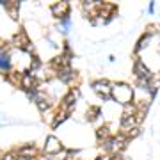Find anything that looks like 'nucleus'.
I'll list each match as a JSON object with an SVG mask.
<instances>
[{
    "label": "nucleus",
    "instance_id": "f257e3e1",
    "mask_svg": "<svg viewBox=\"0 0 160 160\" xmlns=\"http://www.w3.org/2000/svg\"><path fill=\"white\" fill-rule=\"evenodd\" d=\"M92 86H94V91H96L103 100L112 98V87H114V86L110 84L109 80H98V82H94Z\"/></svg>",
    "mask_w": 160,
    "mask_h": 160
},
{
    "label": "nucleus",
    "instance_id": "f03ea898",
    "mask_svg": "<svg viewBox=\"0 0 160 160\" xmlns=\"http://www.w3.org/2000/svg\"><path fill=\"white\" fill-rule=\"evenodd\" d=\"M107 142V151L109 153H119L121 149L125 148V144H126V141H125V135H114V137H110L109 141H105Z\"/></svg>",
    "mask_w": 160,
    "mask_h": 160
},
{
    "label": "nucleus",
    "instance_id": "7ed1b4c3",
    "mask_svg": "<svg viewBox=\"0 0 160 160\" xmlns=\"http://www.w3.org/2000/svg\"><path fill=\"white\" fill-rule=\"evenodd\" d=\"M52 11H53L55 18L66 20V16H68V12H69V4L68 2H57L55 6H52Z\"/></svg>",
    "mask_w": 160,
    "mask_h": 160
},
{
    "label": "nucleus",
    "instance_id": "20e7f679",
    "mask_svg": "<svg viewBox=\"0 0 160 160\" xmlns=\"http://www.w3.org/2000/svg\"><path fill=\"white\" fill-rule=\"evenodd\" d=\"M61 149H62V146H61V142H59V139H55V137H48L46 139V146H45L46 153L55 155V153H59Z\"/></svg>",
    "mask_w": 160,
    "mask_h": 160
},
{
    "label": "nucleus",
    "instance_id": "39448f33",
    "mask_svg": "<svg viewBox=\"0 0 160 160\" xmlns=\"http://www.w3.org/2000/svg\"><path fill=\"white\" fill-rule=\"evenodd\" d=\"M135 75H137L139 80H149L151 78V73H149V69L144 66L141 61H137L135 62Z\"/></svg>",
    "mask_w": 160,
    "mask_h": 160
},
{
    "label": "nucleus",
    "instance_id": "423d86ee",
    "mask_svg": "<svg viewBox=\"0 0 160 160\" xmlns=\"http://www.w3.org/2000/svg\"><path fill=\"white\" fill-rule=\"evenodd\" d=\"M137 123H139L137 116H123V118H121V126H123L126 132L132 130V128H137Z\"/></svg>",
    "mask_w": 160,
    "mask_h": 160
},
{
    "label": "nucleus",
    "instance_id": "0eeeda50",
    "mask_svg": "<svg viewBox=\"0 0 160 160\" xmlns=\"http://www.w3.org/2000/svg\"><path fill=\"white\" fill-rule=\"evenodd\" d=\"M77 98H78V91H77V89H73L68 96L64 98V103H62L64 112H68L69 109H73V107H75V100H77Z\"/></svg>",
    "mask_w": 160,
    "mask_h": 160
},
{
    "label": "nucleus",
    "instance_id": "6e6552de",
    "mask_svg": "<svg viewBox=\"0 0 160 160\" xmlns=\"http://www.w3.org/2000/svg\"><path fill=\"white\" fill-rule=\"evenodd\" d=\"M57 77L61 80H62V82H66V84H68L69 80H71V77H73V71H71V68H59V73H57Z\"/></svg>",
    "mask_w": 160,
    "mask_h": 160
},
{
    "label": "nucleus",
    "instance_id": "1a4fd4ad",
    "mask_svg": "<svg viewBox=\"0 0 160 160\" xmlns=\"http://www.w3.org/2000/svg\"><path fill=\"white\" fill-rule=\"evenodd\" d=\"M96 137H98V141H109V139H110L109 126H102V128L96 132Z\"/></svg>",
    "mask_w": 160,
    "mask_h": 160
},
{
    "label": "nucleus",
    "instance_id": "9d476101",
    "mask_svg": "<svg viewBox=\"0 0 160 160\" xmlns=\"http://www.w3.org/2000/svg\"><path fill=\"white\" fill-rule=\"evenodd\" d=\"M66 118H68V112H61L57 119H55L53 123H52V126H53V128H55V126H59V125H61V123H62L64 119H66Z\"/></svg>",
    "mask_w": 160,
    "mask_h": 160
},
{
    "label": "nucleus",
    "instance_id": "9b49d317",
    "mask_svg": "<svg viewBox=\"0 0 160 160\" xmlns=\"http://www.w3.org/2000/svg\"><path fill=\"white\" fill-rule=\"evenodd\" d=\"M48 105H50V103L46 102V100H41V98L38 100V107H39L41 110H46V109H48Z\"/></svg>",
    "mask_w": 160,
    "mask_h": 160
},
{
    "label": "nucleus",
    "instance_id": "f8f14e48",
    "mask_svg": "<svg viewBox=\"0 0 160 160\" xmlns=\"http://www.w3.org/2000/svg\"><path fill=\"white\" fill-rule=\"evenodd\" d=\"M4 160H18V158H14V157H11V155H7V157H6Z\"/></svg>",
    "mask_w": 160,
    "mask_h": 160
}]
</instances>
